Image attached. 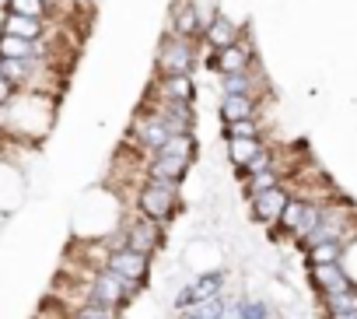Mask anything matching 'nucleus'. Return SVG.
I'll use <instances>...</instances> for the list:
<instances>
[{
    "label": "nucleus",
    "instance_id": "22",
    "mask_svg": "<svg viewBox=\"0 0 357 319\" xmlns=\"http://www.w3.org/2000/svg\"><path fill=\"white\" fill-rule=\"evenodd\" d=\"M4 15H22V18H36V22H56L53 11L43 4V0H4Z\"/></svg>",
    "mask_w": 357,
    "mask_h": 319
},
{
    "label": "nucleus",
    "instance_id": "27",
    "mask_svg": "<svg viewBox=\"0 0 357 319\" xmlns=\"http://www.w3.org/2000/svg\"><path fill=\"white\" fill-rule=\"evenodd\" d=\"M15 95H18V88H15L11 81H4V77H0V112H4V109L15 102Z\"/></svg>",
    "mask_w": 357,
    "mask_h": 319
},
{
    "label": "nucleus",
    "instance_id": "26",
    "mask_svg": "<svg viewBox=\"0 0 357 319\" xmlns=\"http://www.w3.org/2000/svg\"><path fill=\"white\" fill-rule=\"evenodd\" d=\"M70 319H126V312H112V309H102V305H74Z\"/></svg>",
    "mask_w": 357,
    "mask_h": 319
},
{
    "label": "nucleus",
    "instance_id": "13",
    "mask_svg": "<svg viewBox=\"0 0 357 319\" xmlns=\"http://www.w3.org/2000/svg\"><path fill=\"white\" fill-rule=\"evenodd\" d=\"M151 88L161 98H168V102H183V105H197L200 102L197 77H186V74H178V77H151Z\"/></svg>",
    "mask_w": 357,
    "mask_h": 319
},
{
    "label": "nucleus",
    "instance_id": "23",
    "mask_svg": "<svg viewBox=\"0 0 357 319\" xmlns=\"http://www.w3.org/2000/svg\"><path fill=\"white\" fill-rule=\"evenodd\" d=\"M322 312L326 316H347V312H357V284L347 288V291H336V295H322Z\"/></svg>",
    "mask_w": 357,
    "mask_h": 319
},
{
    "label": "nucleus",
    "instance_id": "21",
    "mask_svg": "<svg viewBox=\"0 0 357 319\" xmlns=\"http://www.w3.org/2000/svg\"><path fill=\"white\" fill-rule=\"evenodd\" d=\"M273 186H284V172H280V162L273 165V169H263V172H252L245 183H242V190H245V200L249 197H259V193H266V190H273Z\"/></svg>",
    "mask_w": 357,
    "mask_h": 319
},
{
    "label": "nucleus",
    "instance_id": "24",
    "mask_svg": "<svg viewBox=\"0 0 357 319\" xmlns=\"http://www.w3.org/2000/svg\"><path fill=\"white\" fill-rule=\"evenodd\" d=\"M259 144H266V140H231V144H228V162H231V169H242L249 158L256 154Z\"/></svg>",
    "mask_w": 357,
    "mask_h": 319
},
{
    "label": "nucleus",
    "instance_id": "2",
    "mask_svg": "<svg viewBox=\"0 0 357 319\" xmlns=\"http://www.w3.org/2000/svg\"><path fill=\"white\" fill-rule=\"evenodd\" d=\"M186 200H183V186H172V183H151L140 179V186L133 190V211L158 221V225H172L178 214H183Z\"/></svg>",
    "mask_w": 357,
    "mask_h": 319
},
{
    "label": "nucleus",
    "instance_id": "25",
    "mask_svg": "<svg viewBox=\"0 0 357 319\" xmlns=\"http://www.w3.org/2000/svg\"><path fill=\"white\" fill-rule=\"evenodd\" d=\"M197 305H200V298H197V291H193V284H190V281L172 295V316H175V312H193Z\"/></svg>",
    "mask_w": 357,
    "mask_h": 319
},
{
    "label": "nucleus",
    "instance_id": "10",
    "mask_svg": "<svg viewBox=\"0 0 357 319\" xmlns=\"http://www.w3.org/2000/svg\"><path fill=\"white\" fill-rule=\"evenodd\" d=\"M287 200H291L287 183H284V186H273V190H266V193H259V197H249V218H252L256 225H263V228H273V225L280 221Z\"/></svg>",
    "mask_w": 357,
    "mask_h": 319
},
{
    "label": "nucleus",
    "instance_id": "12",
    "mask_svg": "<svg viewBox=\"0 0 357 319\" xmlns=\"http://www.w3.org/2000/svg\"><path fill=\"white\" fill-rule=\"evenodd\" d=\"M266 77L259 74V67L252 71H238V74H221L218 77V91L221 95H245V98H266Z\"/></svg>",
    "mask_w": 357,
    "mask_h": 319
},
{
    "label": "nucleus",
    "instance_id": "5",
    "mask_svg": "<svg viewBox=\"0 0 357 319\" xmlns=\"http://www.w3.org/2000/svg\"><path fill=\"white\" fill-rule=\"evenodd\" d=\"M172 137H175V133L168 130V123H165L154 109H144V105L133 112L130 130H126V144H130L137 154H154V151H161Z\"/></svg>",
    "mask_w": 357,
    "mask_h": 319
},
{
    "label": "nucleus",
    "instance_id": "31",
    "mask_svg": "<svg viewBox=\"0 0 357 319\" xmlns=\"http://www.w3.org/2000/svg\"><path fill=\"white\" fill-rule=\"evenodd\" d=\"M67 319H70V316H67Z\"/></svg>",
    "mask_w": 357,
    "mask_h": 319
},
{
    "label": "nucleus",
    "instance_id": "17",
    "mask_svg": "<svg viewBox=\"0 0 357 319\" xmlns=\"http://www.w3.org/2000/svg\"><path fill=\"white\" fill-rule=\"evenodd\" d=\"M190 284H193V291H197V298H200V302H207V298H221V295H228L231 270H228V267L200 270V274H193V277H190Z\"/></svg>",
    "mask_w": 357,
    "mask_h": 319
},
{
    "label": "nucleus",
    "instance_id": "16",
    "mask_svg": "<svg viewBox=\"0 0 357 319\" xmlns=\"http://www.w3.org/2000/svg\"><path fill=\"white\" fill-rule=\"evenodd\" d=\"M266 98H245V95H221L218 98V116L221 123H238V119H259Z\"/></svg>",
    "mask_w": 357,
    "mask_h": 319
},
{
    "label": "nucleus",
    "instance_id": "28",
    "mask_svg": "<svg viewBox=\"0 0 357 319\" xmlns=\"http://www.w3.org/2000/svg\"><path fill=\"white\" fill-rule=\"evenodd\" d=\"M172 319H200V316H197V312H175Z\"/></svg>",
    "mask_w": 357,
    "mask_h": 319
},
{
    "label": "nucleus",
    "instance_id": "19",
    "mask_svg": "<svg viewBox=\"0 0 357 319\" xmlns=\"http://www.w3.org/2000/svg\"><path fill=\"white\" fill-rule=\"evenodd\" d=\"M347 246H350V242H319V246L305 249V263H308V267H333V263H343Z\"/></svg>",
    "mask_w": 357,
    "mask_h": 319
},
{
    "label": "nucleus",
    "instance_id": "30",
    "mask_svg": "<svg viewBox=\"0 0 357 319\" xmlns=\"http://www.w3.org/2000/svg\"><path fill=\"white\" fill-rule=\"evenodd\" d=\"M221 319H238V316H235V312H231V309H228V312H225V316H221Z\"/></svg>",
    "mask_w": 357,
    "mask_h": 319
},
{
    "label": "nucleus",
    "instance_id": "18",
    "mask_svg": "<svg viewBox=\"0 0 357 319\" xmlns=\"http://www.w3.org/2000/svg\"><path fill=\"white\" fill-rule=\"evenodd\" d=\"M231 312H235L238 319H277V305H273L270 298H263V295H245V291L231 295Z\"/></svg>",
    "mask_w": 357,
    "mask_h": 319
},
{
    "label": "nucleus",
    "instance_id": "11",
    "mask_svg": "<svg viewBox=\"0 0 357 319\" xmlns=\"http://www.w3.org/2000/svg\"><path fill=\"white\" fill-rule=\"evenodd\" d=\"M242 29L245 25H238L235 18H228L221 8H214L211 11V18H207V25H204V50H225V46H231V43H238V36H242Z\"/></svg>",
    "mask_w": 357,
    "mask_h": 319
},
{
    "label": "nucleus",
    "instance_id": "29",
    "mask_svg": "<svg viewBox=\"0 0 357 319\" xmlns=\"http://www.w3.org/2000/svg\"><path fill=\"white\" fill-rule=\"evenodd\" d=\"M322 319H357V312H347V316H322Z\"/></svg>",
    "mask_w": 357,
    "mask_h": 319
},
{
    "label": "nucleus",
    "instance_id": "1",
    "mask_svg": "<svg viewBox=\"0 0 357 319\" xmlns=\"http://www.w3.org/2000/svg\"><path fill=\"white\" fill-rule=\"evenodd\" d=\"M140 295H144V284L123 281L112 270H84L77 305H102V309H112V312H126Z\"/></svg>",
    "mask_w": 357,
    "mask_h": 319
},
{
    "label": "nucleus",
    "instance_id": "3",
    "mask_svg": "<svg viewBox=\"0 0 357 319\" xmlns=\"http://www.w3.org/2000/svg\"><path fill=\"white\" fill-rule=\"evenodd\" d=\"M200 57H204V46L200 43L165 32L161 43H158V50H154V77H178V74L197 77Z\"/></svg>",
    "mask_w": 357,
    "mask_h": 319
},
{
    "label": "nucleus",
    "instance_id": "8",
    "mask_svg": "<svg viewBox=\"0 0 357 319\" xmlns=\"http://www.w3.org/2000/svg\"><path fill=\"white\" fill-rule=\"evenodd\" d=\"M102 270H112L116 277H123V281H133V284H144V288H147L151 270H154V260H151V256H144V253H137V249L119 246V249H109V256H105Z\"/></svg>",
    "mask_w": 357,
    "mask_h": 319
},
{
    "label": "nucleus",
    "instance_id": "15",
    "mask_svg": "<svg viewBox=\"0 0 357 319\" xmlns=\"http://www.w3.org/2000/svg\"><path fill=\"white\" fill-rule=\"evenodd\" d=\"M308 284H312V291H315L319 298L354 288V281H350V274H347L343 263H333V267H308Z\"/></svg>",
    "mask_w": 357,
    "mask_h": 319
},
{
    "label": "nucleus",
    "instance_id": "14",
    "mask_svg": "<svg viewBox=\"0 0 357 319\" xmlns=\"http://www.w3.org/2000/svg\"><path fill=\"white\" fill-rule=\"evenodd\" d=\"M0 36H15V39H25V43H39V39H50L53 36V25L0 11Z\"/></svg>",
    "mask_w": 357,
    "mask_h": 319
},
{
    "label": "nucleus",
    "instance_id": "20",
    "mask_svg": "<svg viewBox=\"0 0 357 319\" xmlns=\"http://www.w3.org/2000/svg\"><path fill=\"white\" fill-rule=\"evenodd\" d=\"M266 126H263V119H238V123H221V137H225V144H231V140H266V133H263Z\"/></svg>",
    "mask_w": 357,
    "mask_h": 319
},
{
    "label": "nucleus",
    "instance_id": "4",
    "mask_svg": "<svg viewBox=\"0 0 357 319\" xmlns=\"http://www.w3.org/2000/svg\"><path fill=\"white\" fill-rule=\"evenodd\" d=\"M119 239H123L126 249H137V253H144V256L154 260L168 246V228L158 225V221H151V218H144V214H137V211H130L119 221Z\"/></svg>",
    "mask_w": 357,
    "mask_h": 319
},
{
    "label": "nucleus",
    "instance_id": "6",
    "mask_svg": "<svg viewBox=\"0 0 357 319\" xmlns=\"http://www.w3.org/2000/svg\"><path fill=\"white\" fill-rule=\"evenodd\" d=\"M211 11L197 0H172L168 8V32L172 36H183L193 43H204V25H207Z\"/></svg>",
    "mask_w": 357,
    "mask_h": 319
},
{
    "label": "nucleus",
    "instance_id": "9",
    "mask_svg": "<svg viewBox=\"0 0 357 319\" xmlns=\"http://www.w3.org/2000/svg\"><path fill=\"white\" fill-rule=\"evenodd\" d=\"M211 53H214V50H211ZM214 60H218V77H221V74L252 71V67H256V46L249 43V25L242 29L238 43H231V46L218 50V53H214Z\"/></svg>",
    "mask_w": 357,
    "mask_h": 319
},
{
    "label": "nucleus",
    "instance_id": "7",
    "mask_svg": "<svg viewBox=\"0 0 357 319\" xmlns=\"http://www.w3.org/2000/svg\"><path fill=\"white\" fill-rule=\"evenodd\" d=\"M190 162H183V158H175L172 151H154L144 158L140 165V179H151V183H172V186H186L190 179Z\"/></svg>",
    "mask_w": 357,
    "mask_h": 319
}]
</instances>
